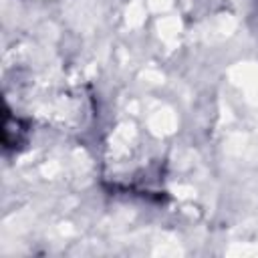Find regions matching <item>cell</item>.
Segmentation results:
<instances>
[{
	"mask_svg": "<svg viewBox=\"0 0 258 258\" xmlns=\"http://www.w3.org/2000/svg\"><path fill=\"white\" fill-rule=\"evenodd\" d=\"M28 135V127L22 119L14 117V115H6L4 119V131H2V139H4V147L10 149V147H18L20 143H24Z\"/></svg>",
	"mask_w": 258,
	"mask_h": 258,
	"instance_id": "obj_1",
	"label": "cell"
}]
</instances>
